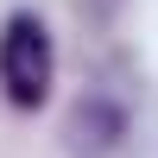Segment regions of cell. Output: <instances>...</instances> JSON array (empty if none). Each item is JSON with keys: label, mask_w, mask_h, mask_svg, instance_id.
I'll use <instances>...</instances> for the list:
<instances>
[{"label": "cell", "mask_w": 158, "mask_h": 158, "mask_svg": "<svg viewBox=\"0 0 158 158\" xmlns=\"http://www.w3.org/2000/svg\"><path fill=\"white\" fill-rule=\"evenodd\" d=\"M133 139V101L114 89H82L70 95L57 120V146L63 158H120V146Z\"/></svg>", "instance_id": "obj_2"}, {"label": "cell", "mask_w": 158, "mask_h": 158, "mask_svg": "<svg viewBox=\"0 0 158 158\" xmlns=\"http://www.w3.org/2000/svg\"><path fill=\"white\" fill-rule=\"evenodd\" d=\"M57 89V38L38 6H13L0 19V101L13 114H44Z\"/></svg>", "instance_id": "obj_1"}, {"label": "cell", "mask_w": 158, "mask_h": 158, "mask_svg": "<svg viewBox=\"0 0 158 158\" xmlns=\"http://www.w3.org/2000/svg\"><path fill=\"white\" fill-rule=\"evenodd\" d=\"M127 6H133V0H70L76 25H89V32H108V25H120V19H127Z\"/></svg>", "instance_id": "obj_3"}]
</instances>
